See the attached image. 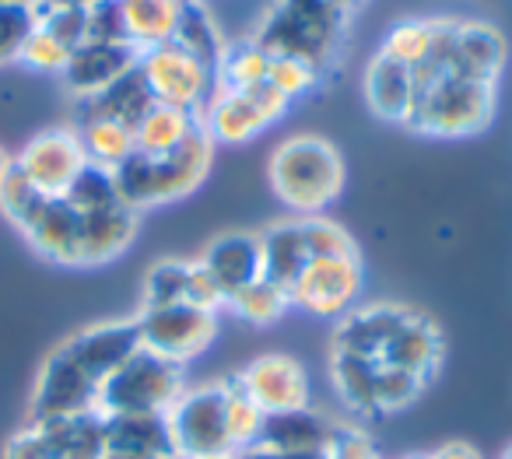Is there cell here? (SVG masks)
Wrapping results in <instances>:
<instances>
[{"instance_id": "obj_1", "label": "cell", "mask_w": 512, "mask_h": 459, "mask_svg": "<svg viewBox=\"0 0 512 459\" xmlns=\"http://www.w3.org/2000/svg\"><path fill=\"white\" fill-rule=\"evenodd\" d=\"M141 347L134 319H109L71 333L46 354L29 400V421L99 410L102 382Z\"/></svg>"}, {"instance_id": "obj_2", "label": "cell", "mask_w": 512, "mask_h": 459, "mask_svg": "<svg viewBox=\"0 0 512 459\" xmlns=\"http://www.w3.org/2000/svg\"><path fill=\"white\" fill-rule=\"evenodd\" d=\"M267 179L281 204L295 211V218H313L341 197L344 158L327 137L299 134L274 148L267 162Z\"/></svg>"}, {"instance_id": "obj_3", "label": "cell", "mask_w": 512, "mask_h": 459, "mask_svg": "<svg viewBox=\"0 0 512 459\" xmlns=\"http://www.w3.org/2000/svg\"><path fill=\"white\" fill-rule=\"evenodd\" d=\"M214 158V141L200 123L190 134V141L183 148H176L172 155H130L116 176V190H120L123 204H130L137 214L148 207H165L176 200L190 197L211 172Z\"/></svg>"}, {"instance_id": "obj_4", "label": "cell", "mask_w": 512, "mask_h": 459, "mask_svg": "<svg viewBox=\"0 0 512 459\" xmlns=\"http://www.w3.org/2000/svg\"><path fill=\"white\" fill-rule=\"evenodd\" d=\"M344 29H348V18L337 15L323 0H274L253 43L271 57L306 60L323 74L341 50Z\"/></svg>"}, {"instance_id": "obj_5", "label": "cell", "mask_w": 512, "mask_h": 459, "mask_svg": "<svg viewBox=\"0 0 512 459\" xmlns=\"http://www.w3.org/2000/svg\"><path fill=\"white\" fill-rule=\"evenodd\" d=\"M495 85L467 74H442L421 81L407 127L428 137H470L495 116Z\"/></svg>"}, {"instance_id": "obj_6", "label": "cell", "mask_w": 512, "mask_h": 459, "mask_svg": "<svg viewBox=\"0 0 512 459\" xmlns=\"http://www.w3.org/2000/svg\"><path fill=\"white\" fill-rule=\"evenodd\" d=\"M183 365L137 347L106 382L99 393V414H169L172 403L183 396Z\"/></svg>"}, {"instance_id": "obj_7", "label": "cell", "mask_w": 512, "mask_h": 459, "mask_svg": "<svg viewBox=\"0 0 512 459\" xmlns=\"http://www.w3.org/2000/svg\"><path fill=\"white\" fill-rule=\"evenodd\" d=\"M288 106L292 102L271 81L249 88H214L200 113V123L214 144H246L256 134H264L267 127H274L288 113Z\"/></svg>"}, {"instance_id": "obj_8", "label": "cell", "mask_w": 512, "mask_h": 459, "mask_svg": "<svg viewBox=\"0 0 512 459\" xmlns=\"http://www.w3.org/2000/svg\"><path fill=\"white\" fill-rule=\"evenodd\" d=\"M141 347L151 354L186 365L200 358L218 337V312H204L190 302L179 305H141L134 316Z\"/></svg>"}, {"instance_id": "obj_9", "label": "cell", "mask_w": 512, "mask_h": 459, "mask_svg": "<svg viewBox=\"0 0 512 459\" xmlns=\"http://www.w3.org/2000/svg\"><path fill=\"white\" fill-rule=\"evenodd\" d=\"M432 60L442 74H467V78L495 85L498 74L505 71V60H509V43L491 22L442 18Z\"/></svg>"}, {"instance_id": "obj_10", "label": "cell", "mask_w": 512, "mask_h": 459, "mask_svg": "<svg viewBox=\"0 0 512 459\" xmlns=\"http://www.w3.org/2000/svg\"><path fill=\"white\" fill-rule=\"evenodd\" d=\"M165 417H169L179 459L232 452L225 428V379L204 382V386H186Z\"/></svg>"}, {"instance_id": "obj_11", "label": "cell", "mask_w": 512, "mask_h": 459, "mask_svg": "<svg viewBox=\"0 0 512 459\" xmlns=\"http://www.w3.org/2000/svg\"><path fill=\"white\" fill-rule=\"evenodd\" d=\"M137 71H141L151 99L162 102V106L186 109V113L200 116L214 92L211 67H204L197 57H190V53L176 43L144 50L141 60H137Z\"/></svg>"}, {"instance_id": "obj_12", "label": "cell", "mask_w": 512, "mask_h": 459, "mask_svg": "<svg viewBox=\"0 0 512 459\" xmlns=\"http://www.w3.org/2000/svg\"><path fill=\"white\" fill-rule=\"evenodd\" d=\"M362 288H365V267L358 253L313 256L309 267L299 274V281L292 284L288 298H292V305L313 312V316L341 319L344 312H351L358 305Z\"/></svg>"}, {"instance_id": "obj_13", "label": "cell", "mask_w": 512, "mask_h": 459, "mask_svg": "<svg viewBox=\"0 0 512 459\" xmlns=\"http://www.w3.org/2000/svg\"><path fill=\"white\" fill-rule=\"evenodd\" d=\"M15 165L25 172V179H29L39 193H46V197H64L74 179L85 172L88 155H85V148H81L78 130L53 127V130H39V134L15 155Z\"/></svg>"}, {"instance_id": "obj_14", "label": "cell", "mask_w": 512, "mask_h": 459, "mask_svg": "<svg viewBox=\"0 0 512 459\" xmlns=\"http://www.w3.org/2000/svg\"><path fill=\"white\" fill-rule=\"evenodd\" d=\"M235 382H239L242 393L264 410L267 417L309 407V396H313V386H309V375L302 368V361L281 351L253 358L235 375Z\"/></svg>"}, {"instance_id": "obj_15", "label": "cell", "mask_w": 512, "mask_h": 459, "mask_svg": "<svg viewBox=\"0 0 512 459\" xmlns=\"http://www.w3.org/2000/svg\"><path fill=\"white\" fill-rule=\"evenodd\" d=\"M407 305L397 302H376V305H355L351 312H344L334 326V340L330 351L358 354V358L383 361L390 340L397 337V330L407 319Z\"/></svg>"}, {"instance_id": "obj_16", "label": "cell", "mask_w": 512, "mask_h": 459, "mask_svg": "<svg viewBox=\"0 0 512 459\" xmlns=\"http://www.w3.org/2000/svg\"><path fill=\"white\" fill-rule=\"evenodd\" d=\"M18 232L50 263L81 267V214L67 197H43Z\"/></svg>"}, {"instance_id": "obj_17", "label": "cell", "mask_w": 512, "mask_h": 459, "mask_svg": "<svg viewBox=\"0 0 512 459\" xmlns=\"http://www.w3.org/2000/svg\"><path fill=\"white\" fill-rule=\"evenodd\" d=\"M141 60V53L130 43H81L71 53L64 67V88L74 95L78 102L95 99L99 92H106L109 85L130 74Z\"/></svg>"}, {"instance_id": "obj_18", "label": "cell", "mask_w": 512, "mask_h": 459, "mask_svg": "<svg viewBox=\"0 0 512 459\" xmlns=\"http://www.w3.org/2000/svg\"><path fill=\"white\" fill-rule=\"evenodd\" d=\"M204 270L214 277L225 298H235L242 288L264 277V249L256 232H225L200 256Z\"/></svg>"}, {"instance_id": "obj_19", "label": "cell", "mask_w": 512, "mask_h": 459, "mask_svg": "<svg viewBox=\"0 0 512 459\" xmlns=\"http://www.w3.org/2000/svg\"><path fill=\"white\" fill-rule=\"evenodd\" d=\"M365 102L376 120L407 127L418 102V78L407 64L376 50V57L365 64Z\"/></svg>"}, {"instance_id": "obj_20", "label": "cell", "mask_w": 512, "mask_h": 459, "mask_svg": "<svg viewBox=\"0 0 512 459\" xmlns=\"http://www.w3.org/2000/svg\"><path fill=\"white\" fill-rule=\"evenodd\" d=\"M81 214V267H102L113 263L116 256H123L130 249V242L137 239V225L141 214L130 204H109L95 207V211H78Z\"/></svg>"}, {"instance_id": "obj_21", "label": "cell", "mask_w": 512, "mask_h": 459, "mask_svg": "<svg viewBox=\"0 0 512 459\" xmlns=\"http://www.w3.org/2000/svg\"><path fill=\"white\" fill-rule=\"evenodd\" d=\"M442 358H446V337H442L439 323L432 316H425V312L411 309L379 365L404 368V372H414L418 379L432 382Z\"/></svg>"}, {"instance_id": "obj_22", "label": "cell", "mask_w": 512, "mask_h": 459, "mask_svg": "<svg viewBox=\"0 0 512 459\" xmlns=\"http://www.w3.org/2000/svg\"><path fill=\"white\" fill-rule=\"evenodd\" d=\"M334 417L320 414L313 407L288 410V414H271L264 421L260 449L274 456H323L334 435Z\"/></svg>"}, {"instance_id": "obj_23", "label": "cell", "mask_w": 512, "mask_h": 459, "mask_svg": "<svg viewBox=\"0 0 512 459\" xmlns=\"http://www.w3.org/2000/svg\"><path fill=\"white\" fill-rule=\"evenodd\" d=\"M106 445L113 456L179 459L165 414H113L106 417Z\"/></svg>"}, {"instance_id": "obj_24", "label": "cell", "mask_w": 512, "mask_h": 459, "mask_svg": "<svg viewBox=\"0 0 512 459\" xmlns=\"http://www.w3.org/2000/svg\"><path fill=\"white\" fill-rule=\"evenodd\" d=\"M43 438L50 442L53 459H106V417L99 410L71 417H50V421H32Z\"/></svg>"}, {"instance_id": "obj_25", "label": "cell", "mask_w": 512, "mask_h": 459, "mask_svg": "<svg viewBox=\"0 0 512 459\" xmlns=\"http://www.w3.org/2000/svg\"><path fill=\"white\" fill-rule=\"evenodd\" d=\"M260 249H264V277L278 284L281 291H292V284L299 281V274L313 260L306 232H302V218L274 221L260 235Z\"/></svg>"}, {"instance_id": "obj_26", "label": "cell", "mask_w": 512, "mask_h": 459, "mask_svg": "<svg viewBox=\"0 0 512 459\" xmlns=\"http://www.w3.org/2000/svg\"><path fill=\"white\" fill-rule=\"evenodd\" d=\"M183 4L186 0H120L127 43L137 53L172 43L179 29V15H183Z\"/></svg>"}, {"instance_id": "obj_27", "label": "cell", "mask_w": 512, "mask_h": 459, "mask_svg": "<svg viewBox=\"0 0 512 459\" xmlns=\"http://www.w3.org/2000/svg\"><path fill=\"white\" fill-rule=\"evenodd\" d=\"M376 372L379 361L358 358V354L330 351V382H334L341 403L358 417H379L376 396Z\"/></svg>"}, {"instance_id": "obj_28", "label": "cell", "mask_w": 512, "mask_h": 459, "mask_svg": "<svg viewBox=\"0 0 512 459\" xmlns=\"http://www.w3.org/2000/svg\"><path fill=\"white\" fill-rule=\"evenodd\" d=\"M155 106V99H151L148 85H144L141 71H130L123 74L116 85H109L106 92H99L95 99L88 102H78V113L81 116H99V120H113V123H123V127L134 130L137 123L144 120V113Z\"/></svg>"}, {"instance_id": "obj_29", "label": "cell", "mask_w": 512, "mask_h": 459, "mask_svg": "<svg viewBox=\"0 0 512 459\" xmlns=\"http://www.w3.org/2000/svg\"><path fill=\"white\" fill-rule=\"evenodd\" d=\"M197 127H200L197 113H186V109L155 102V106L144 113V120L134 127L137 155H172V151L190 141V134Z\"/></svg>"}, {"instance_id": "obj_30", "label": "cell", "mask_w": 512, "mask_h": 459, "mask_svg": "<svg viewBox=\"0 0 512 459\" xmlns=\"http://www.w3.org/2000/svg\"><path fill=\"white\" fill-rule=\"evenodd\" d=\"M78 137H81V148H85L88 162L109 172H116L137 151L134 130L113 120H99V116H81Z\"/></svg>"}, {"instance_id": "obj_31", "label": "cell", "mask_w": 512, "mask_h": 459, "mask_svg": "<svg viewBox=\"0 0 512 459\" xmlns=\"http://www.w3.org/2000/svg\"><path fill=\"white\" fill-rule=\"evenodd\" d=\"M176 46H183L190 57H197L204 67H218L221 53H225V36L221 29L214 25V18L207 15V8L200 0H186L183 4V15H179V29H176Z\"/></svg>"}, {"instance_id": "obj_32", "label": "cell", "mask_w": 512, "mask_h": 459, "mask_svg": "<svg viewBox=\"0 0 512 459\" xmlns=\"http://www.w3.org/2000/svg\"><path fill=\"white\" fill-rule=\"evenodd\" d=\"M271 71V53H264L253 39L246 43H228L214 67V88H249L267 81Z\"/></svg>"}, {"instance_id": "obj_33", "label": "cell", "mask_w": 512, "mask_h": 459, "mask_svg": "<svg viewBox=\"0 0 512 459\" xmlns=\"http://www.w3.org/2000/svg\"><path fill=\"white\" fill-rule=\"evenodd\" d=\"M267 414L242 393V386L235 382V375L225 379V428H228V445L232 452H246L253 445H260L264 435Z\"/></svg>"}, {"instance_id": "obj_34", "label": "cell", "mask_w": 512, "mask_h": 459, "mask_svg": "<svg viewBox=\"0 0 512 459\" xmlns=\"http://www.w3.org/2000/svg\"><path fill=\"white\" fill-rule=\"evenodd\" d=\"M228 309H232L242 323L271 326L292 309V298H288V291H281L274 281L260 277V281H253L249 288H242L235 298H228Z\"/></svg>"}, {"instance_id": "obj_35", "label": "cell", "mask_w": 512, "mask_h": 459, "mask_svg": "<svg viewBox=\"0 0 512 459\" xmlns=\"http://www.w3.org/2000/svg\"><path fill=\"white\" fill-rule=\"evenodd\" d=\"M432 46H435V18H404V22H397L386 32L379 50L386 57L407 64L411 71H418L432 57Z\"/></svg>"}, {"instance_id": "obj_36", "label": "cell", "mask_w": 512, "mask_h": 459, "mask_svg": "<svg viewBox=\"0 0 512 459\" xmlns=\"http://www.w3.org/2000/svg\"><path fill=\"white\" fill-rule=\"evenodd\" d=\"M39 25L36 4H18V0H0V67L22 64V50Z\"/></svg>"}, {"instance_id": "obj_37", "label": "cell", "mask_w": 512, "mask_h": 459, "mask_svg": "<svg viewBox=\"0 0 512 459\" xmlns=\"http://www.w3.org/2000/svg\"><path fill=\"white\" fill-rule=\"evenodd\" d=\"M428 382L418 379L414 372L393 365H379L376 372V396H379V417L383 414H400V410L414 407L425 393Z\"/></svg>"}, {"instance_id": "obj_38", "label": "cell", "mask_w": 512, "mask_h": 459, "mask_svg": "<svg viewBox=\"0 0 512 459\" xmlns=\"http://www.w3.org/2000/svg\"><path fill=\"white\" fill-rule=\"evenodd\" d=\"M190 260H158L144 277V305H179L186 302Z\"/></svg>"}, {"instance_id": "obj_39", "label": "cell", "mask_w": 512, "mask_h": 459, "mask_svg": "<svg viewBox=\"0 0 512 459\" xmlns=\"http://www.w3.org/2000/svg\"><path fill=\"white\" fill-rule=\"evenodd\" d=\"M71 200L74 211H95V207H109L120 204V190H116V176L109 169H99V165L88 162L85 172L71 183V190L64 193Z\"/></svg>"}, {"instance_id": "obj_40", "label": "cell", "mask_w": 512, "mask_h": 459, "mask_svg": "<svg viewBox=\"0 0 512 459\" xmlns=\"http://www.w3.org/2000/svg\"><path fill=\"white\" fill-rule=\"evenodd\" d=\"M43 197H46V193H39L36 186L25 179V172L18 169V165H11L8 176L0 179V211L8 214V221H11V225H18V228L25 225V218L36 211Z\"/></svg>"}, {"instance_id": "obj_41", "label": "cell", "mask_w": 512, "mask_h": 459, "mask_svg": "<svg viewBox=\"0 0 512 459\" xmlns=\"http://www.w3.org/2000/svg\"><path fill=\"white\" fill-rule=\"evenodd\" d=\"M88 4H60V8H39V25L57 36L67 50H78L88 39Z\"/></svg>"}, {"instance_id": "obj_42", "label": "cell", "mask_w": 512, "mask_h": 459, "mask_svg": "<svg viewBox=\"0 0 512 459\" xmlns=\"http://www.w3.org/2000/svg\"><path fill=\"white\" fill-rule=\"evenodd\" d=\"M267 81L285 95L288 102L302 99L309 95L316 85H320V71L309 67L306 60H295V57H271V71H267Z\"/></svg>"}, {"instance_id": "obj_43", "label": "cell", "mask_w": 512, "mask_h": 459, "mask_svg": "<svg viewBox=\"0 0 512 459\" xmlns=\"http://www.w3.org/2000/svg\"><path fill=\"white\" fill-rule=\"evenodd\" d=\"M302 232H306L309 253L313 256H341V253H358L355 239L348 235V228H341L337 221L313 214V218H302Z\"/></svg>"}, {"instance_id": "obj_44", "label": "cell", "mask_w": 512, "mask_h": 459, "mask_svg": "<svg viewBox=\"0 0 512 459\" xmlns=\"http://www.w3.org/2000/svg\"><path fill=\"white\" fill-rule=\"evenodd\" d=\"M74 50H67L64 43H60L57 36H50V32L43 29V25H36V32L29 36V43H25L22 50V64L32 67V71H46V74H64L67 60H71Z\"/></svg>"}, {"instance_id": "obj_45", "label": "cell", "mask_w": 512, "mask_h": 459, "mask_svg": "<svg viewBox=\"0 0 512 459\" xmlns=\"http://www.w3.org/2000/svg\"><path fill=\"white\" fill-rule=\"evenodd\" d=\"M85 11H88V39L85 43H127L120 0H92Z\"/></svg>"}, {"instance_id": "obj_46", "label": "cell", "mask_w": 512, "mask_h": 459, "mask_svg": "<svg viewBox=\"0 0 512 459\" xmlns=\"http://www.w3.org/2000/svg\"><path fill=\"white\" fill-rule=\"evenodd\" d=\"M323 456H327V459H379V449L362 428L337 421L334 435H330V445H327V452H323Z\"/></svg>"}, {"instance_id": "obj_47", "label": "cell", "mask_w": 512, "mask_h": 459, "mask_svg": "<svg viewBox=\"0 0 512 459\" xmlns=\"http://www.w3.org/2000/svg\"><path fill=\"white\" fill-rule=\"evenodd\" d=\"M186 302L197 305L204 312H221L228 305V298L221 295V288L214 284V277L204 270L200 260H190V284H186Z\"/></svg>"}, {"instance_id": "obj_48", "label": "cell", "mask_w": 512, "mask_h": 459, "mask_svg": "<svg viewBox=\"0 0 512 459\" xmlns=\"http://www.w3.org/2000/svg\"><path fill=\"white\" fill-rule=\"evenodd\" d=\"M0 459H53V452H50V442L43 438V431L29 421L25 428H18L15 435L4 442Z\"/></svg>"}, {"instance_id": "obj_49", "label": "cell", "mask_w": 512, "mask_h": 459, "mask_svg": "<svg viewBox=\"0 0 512 459\" xmlns=\"http://www.w3.org/2000/svg\"><path fill=\"white\" fill-rule=\"evenodd\" d=\"M428 459H484V456L470 442H460V438H456V442H442L439 449H432Z\"/></svg>"}, {"instance_id": "obj_50", "label": "cell", "mask_w": 512, "mask_h": 459, "mask_svg": "<svg viewBox=\"0 0 512 459\" xmlns=\"http://www.w3.org/2000/svg\"><path fill=\"white\" fill-rule=\"evenodd\" d=\"M323 4H330V8H334L337 15H344L351 22V15H355V11L362 8L365 0H323Z\"/></svg>"}, {"instance_id": "obj_51", "label": "cell", "mask_w": 512, "mask_h": 459, "mask_svg": "<svg viewBox=\"0 0 512 459\" xmlns=\"http://www.w3.org/2000/svg\"><path fill=\"white\" fill-rule=\"evenodd\" d=\"M235 459H281V456H274V452H267V449H260V445H253V449H246V452H235Z\"/></svg>"}, {"instance_id": "obj_52", "label": "cell", "mask_w": 512, "mask_h": 459, "mask_svg": "<svg viewBox=\"0 0 512 459\" xmlns=\"http://www.w3.org/2000/svg\"><path fill=\"white\" fill-rule=\"evenodd\" d=\"M11 165H15V155H11V151L4 148V144H0V179L8 176V169H11Z\"/></svg>"}, {"instance_id": "obj_53", "label": "cell", "mask_w": 512, "mask_h": 459, "mask_svg": "<svg viewBox=\"0 0 512 459\" xmlns=\"http://www.w3.org/2000/svg\"><path fill=\"white\" fill-rule=\"evenodd\" d=\"M60 4H92V0H39L36 8H60Z\"/></svg>"}, {"instance_id": "obj_54", "label": "cell", "mask_w": 512, "mask_h": 459, "mask_svg": "<svg viewBox=\"0 0 512 459\" xmlns=\"http://www.w3.org/2000/svg\"><path fill=\"white\" fill-rule=\"evenodd\" d=\"M200 459H235V452H221V456H200Z\"/></svg>"}, {"instance_id": "obj_55", "label": "cell", "mask_w": 512, "mask_h": 459, "mask_svg": "<svg viewBox=\"0 0 512 459\" xmlns=\"http://www.w3.org/2000/svg\"><path fill=\"white\" fill-rule=\"evenodd\" d=\"M281 459H327V456H281Z\"/></svg>"}, {"instance_id": "obj_56", "label": "cell", "mask_w": 512, "mask_h": 459, "mask_svg": "<svg viewBox=\"0 0 512 459\" xmlns=\"http://www.w3.org/2000/svg\"><path fill=\"white\" fill-rule=\"evenodd\" d=\"M106 459H141V456H113V452H109Z\"/></svg>"}, {"instance_id": "obj_57", "label": "cell", "mask_w": 512, "mask_h": 459, "mask_svg": "<svg viewBox=\"0 0 512 459\" xmlns=\"http://www.w3.org/2000/svg\"><path fill=\"white\" fill-rule=\"evenodd\" d=\"M502 459H512V445H509V449L502 452Z\"/></svg>"}, {"instance_id": "obj_58", "label": "cell", "mask_w": 512, "mask_h": 459, "mask_svg": "<svg viewBox=\"0 0 512 459\" xmlns=\"http://www.w3.org/2000/svg\"><path fill=\"white\" fill-rule=\"evenodd\" d=\"M18 4H39V0H18Z\"/></svg>"}, {"instance_id": "obj_59", "label": "cell", "mask_w": 512, "mask_h": 459, "mask_svg": "<svg viewBox=\"0 0 512 459\" xmlns=\"http://www.w3.org/2000/svg\"><path fill=\"white\" fill-rule=\"evenodd\" d=\"M404 459H428V456H404Z\"/></svg>"}]
</instances>
